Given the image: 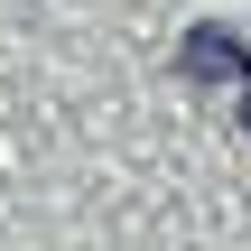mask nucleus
I'll return each mask as SVG.
<instances>
[{"instance_id":"nucleus-1","label":"nucleus","mask_w":251,"mask_h":251,"mask_svg":"<svg viewBox=\"0 0 251 251\" xmlns=\"http://www.w3.org/2000/svg\"><path fill=\"white\" fill-rule=\"evenodd\" d=\"M186 65H196V75H205V65H214V75H242V47L214 37V28H196V37H186Z\"/></svg>"}]
</instances>
